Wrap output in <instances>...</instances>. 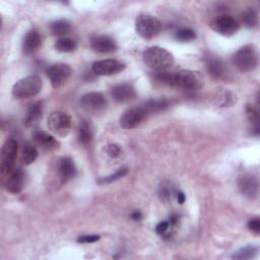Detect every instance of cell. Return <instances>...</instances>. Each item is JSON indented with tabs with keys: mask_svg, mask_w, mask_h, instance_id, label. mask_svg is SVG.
<instances>
[{
	"mask_svg": "<svg viewBox=\"0 0 260 260\" xmlns=\"http://www.w3.org/2000/svg\"><path fill=\"white\" fill-rule=\"evenodd\" d=\"M55 48L59 52L63 53H69L73 52L77 48V42L71 38H60L55 42Z\"/></svg>",
	"mask_w": 260,
	"mask_h": 260,
	"instance_id": "484cf974",
	"label": "cell"
},
{
	"mask_svg": "<svg viewBox=\"0 0 260 260\" xmlns=\"http://www.w3.org/2000/svg\"><path fill=\"white\" fill-rule=\"evenodd\" d=\"M59 174L63 183H66L76 174V168L73 159L69 156L62 157L59 161Z\"/></svg>",
	"mask_w": 260,
	"mask_h": 260,
	"instance_id": "d6986e66",
	"label": "cell"
},
{
	"mask_svg": "<svg viewBox=\"0 0 260 260\" xmlns=\"http://www.w3.org/2000/svg\"><path fill=\"white\" fill-rule=\"evenodd\" d=\"M178 220H179V216H178V214L173 213V214L170 216L169 223H170V224H172V225H175V224L178 222Z\"/></svg>",
	"mask_w": 260,
	"mask_h": 260,
	"instance_id": "ab89813d",
	"label": "cell"
},
{
	"mask_svg": "<svg viewBox=\"0 0 260 260\" xmlns=\"http://www.w3.org/2000/svg\"><path fill=\"white\" fill-rule=\"evenodd\" d=\"M71 30V24L66 19H58L51 23V31L54 36H65Z\"/></svg>",
	"mask_w": 260,
	"mask_h": 260,
	"instance_id": "4316f807",
	"label": "cell"
},
{
	"mask_svg": "<svg viewBox=\"0 0 260 260\" xmlns=\"http://www.w3.org/2000/svg\"><path fill=\"white\" fill-rule=\"evenodd\" d=\"M47 76L51 81V84L54 88L58 89L64 85V83L68 80V78L71 76L72 69L69 65L63 64V63H58L51 65L48 67L47 71Z\"/></svg>",
	"mask_w": 260,
	"mask_h": 260,
	"instance_id": "9c48e42d",
	"label": "cell"
},
{
	"mask_svg": "<svg viewBox=\"0 0 260 260\" xmlns=\"http://www.w3.org/2000/svg\"><path fill=\"white\" fill-rule=\"evenodd\" d=\"M158 194L160 196V198L164 200V201H169L171 199V196L173 194V189L170 188L169 185H162L159 187V191H158Z\"/></svg>",
	"mask_w": 260,
	"mask_h": 260,
	"instance_id": "d6a6232c",
	"label": "cell"
},
{
	"mask_svg": "<svg viewBox=\"0 0 260 260\" xmlns=\"http://www.w3.org/2000/svg\"><path fill=\"white\" fill-rule=\"evenodd\" d=\"M214 100L219 107H232L237 103V95L229 89L221 88L216 91Z\"/></svg>",
	"mask_w": 260,
	"mask_h": 260,
	"instance_id": "44dd1931",
	"label": "cell"
},
{
	"mask_svg": "<svg viewBox=\"0 0 260 260\" xmlns=\"http://www.w3.org/2000/svg\"><path fill=\"white\" fill-rule=\"evenodd\" d=\"M130 217H131L133 220L138 221V220H140V219L142 218V213H141L139 210H134V211L131 213Z\"/></svg>",
	"mask_w": 260,
	"mask_h": 260,
	"instance_id": "74e56055",
	"label": "cell"
},
{
	"mask_svg": "<svg viewBox=\"0 0 260 260\" xmlns=\"http://www.w3.org/2000/svg\"><path fill=\"white\" fill-rule=\"evenodd\" d=\"M42 46V37L37 30H29L22 41V51L25 55L36 53Z\"/></svg>",
	"mask_w": 260,
	"mask_h": 260,
	"instance_id": "e0dca14e",
	"label": "cell"
},
{
	"mask_svg": "<svg viewBox=\"0 0 260 260\" xmlns=\"http://www.w3.org/2000/svg\"><path fill=\"white\" fill-rule=\"evenodd\" d=\"M90 46L95 52L103 53V54L112 53L117 49V45L115 41L108 36L93 37L90 41Z\"/></svg>",
	"mask_w": 260,
	"mask_h": 260,
	"instance_id": "5bb4252c",
	"label": "cell"
},
{
	"mask_svg": "<svg viewBox=\"0 0 260 260\" xmlns=\"http://www.w3.org/2000/svg\"><path fill=\"white\" fill-rule=\"evenodd\" d=\"M175 38L179 41V42H191L193 40L196 39V32L191 29V28H181L179 29L176 35H175Z\"/></svg>",
	"mask_w": 260,
	"mask_h": 260,
	"instance_id": "1f68e13d",
	"label": "cell"
},
{
	"mask_svg": "<svg viewBox=\"0 0 260 260\" xmlns=\"http://www.w3.org/2000/svg\"><path fill=\"white\" fill-rule=\"evenodd\" d=\"M248 229L253 232L254 234L258 235L260 233V220H259V217H254V218H251L249 221H248Z\"/></svg>",
	"mask_w": 260,
	"mask_h": 260,
	"instance_id": "836d02e7",
	"label": "cell"
},
{
	"mask_svg": "<svg viewBox=\"0 0 260 260\" xmlns=\"http://www.w3.org/2000/svg\"><path fill=\"white\" fill-rule=\"evenodd\" d=\"M137 34L145 40H150L156 37L161 30V22L158 18L152 15H139L135 22Z\"/></svg>",
	"mask_w": 260,
	"mask_h": 260,
	"instance_id": "5b68a950",
	"label": "cell"
},
{
	"mask_svg": "<svg viewBox=\"0 0 260 260\" xmlns=\"http://www.w3.org/2000/svg\"><path fill=\"white\" fill-rule=\"evenodd\" d=\"M43 86L41 78L37 75H29L18 80L12 87V95L17 100L27 99L38 94Z\"/></svg>",
	"mask_w": 260,
	"mask_h": 260,
	"instance_id": "7a4b0ae2",
	"label": "cell"
},
{
	"mask_svg": "<svg viewBox=\"0 0 260 260\" xmlns=\"http://www.w3.org/2000/svg\"><path fill=\"white\" fill-rule=\"evenodd\" d=\"M246 113L248 120L252 124V132L254 135L258 136L260 133V127H259V114L258 111L252 107L251 105H247L246 107Z\"/></svg>",
	"mask_w": 260,
	"mask_h": 260,
	"instance_id": "f1b7e54d",
	"label": "cell"
},
{
	"mask_svg": "<svg viewBox=\"0 0 260 260\" xmlns=\"http://www.w3.org/2000/svg\"><path fill=\"white\" fill-rule=\"evenodd\" d=\"M146 112L142 107L131 108L125 111L120 118V126L123 129H133L145 118Z\"/></svg>",
	"mask_w": 260,
	"mask_h": 260,
	"instance_id": "7c38bea8",
	"label": "cell"
},
{
	"mask_svg": "<svg viewBox=\"0 0 260 260\" xmlns=\"http://www.w3.org/2000/svg\"><path fill=\"white\" fill-rule=\"evenodd\" d=\"M23 184H24V174L21 170L17 169L10 173V176L6 183V189L10 193L16 194L22 190Z\"/></svg>",
	"mask_w": 260,
	"mask_h": 260,
	"instance_id": "ac0fdd59",
	"label": "cell"
},
{
	"mask_svg": "<svg viewBox=\"0 0 260 260\" xmlns=\"http://www.w3.org/2000/svg\"><path fill=\"white\" fill-rule=\"evenodd\" d=\"M206 68L208 73L214 78H221L224 75L225 67L223 62L213 56H210L206 60Z\"/></svg>",
	"mask_w": 260,
	"mask_h": 260,
	"instance_id": "ffe728a7",
	"label": "cell"
},
{
	"mask_svg": "<svg viewBox=\"0 0 260 260\" xmlns=\"http://www.w3.org/2000/svg\"><path fill=\"white\" fill-rule=\"evenodd\" d=\"M168 107L169 101L166 99H151L148 100L144 105H142V108L146 112V114L160 112Z\"/></svg>",
	"mask_w": 260,
	"mask_h": 260,
	"instance_id": "cb8c5ba5",
	"label": "cell"
},
{
	"mask_svg": "<svg viewBox=\"0 0 260 260\" xmlns=\"http://www.w3.org/2000/svg\"><path fill=\"white\" fill-rule=\"evenodd\" d=\"M42 115H43V104L42 102H38L29 107L26 113V116L24 118V124L27 127L34 126L42 118Z\"/></svg>",
	"mask_w": 260,
	"mask_h": 260,
	"instance_id": "7402d4cb",
	"label": "cell"
},
{
	"mask_svg": "<svg viewBox=\"0 0 260 260\" xmlns=\"http://www.w3.org/2000/svg\"><path fill=\"white\" fill-rule=\"evenodd\" d=\"M99 235H83L77 239L78 243H94L100 240Z\"/></svg>",
	"mask_w": 260,
	"mask_h": 260,
	"instance_id": "d590c367",
	"label": "cell"
},
{
	"mask_svg": "<svg viewBox=\"0 0 260 260\" xmlns=\"http://www.w3.org/2000/svg\"><path fill=\"white\" fill-rule=\"evenodd\" d=\"M128 174V168H121L119 170H117L114 174L110 175V176H107V177H104V178H101L98 183L99 184H108V183H112L114 181H117L123 177H125L126 175Z\"/></svg>",
	"mask_w": 260,
	"mask_h": 260,
	"instance_id": "4dcf8cb0",
	"label": "cell"
},
{
	"mask_svg": "<svg viewBox=\"0 0 260 260\" xmlns=\"http://www.w3.org/2000/svg\"><path fill=\"white\" fill-rule=\"evenodd\" d=\"M258 252V248L256 246H245L239 250H237L236 252H234V254L232 255L233 259H237V260H246V259H251L253 257H255V255Z\"/></svg>",
	"mask_w": 260,
	"mask_h": 260,
	"instance_id": "83f0119b",
	"label": "cell"
},
{
	"mask_svg": "<svg viewBox=\"0 0 260 260\" xmlns=\"http://www.w3.org/2000/svg\"><path fill=\"white\" fill-rule=\"evenodd\" d=\"M112 98L118 103H124L132 100L136 95L134 87L130 83H120L115 85L111 90Z\"/></svg>",
	"mask_w": 260,
	"mask_h": 260,
	"instance_id": "9a60e30c",
	"label": "cell"
},
{
	"mask_svg": "<svg viewBox=\"0 0 260 260\" xmlns=\"http://www.w3.org/2000/svg\"><path fill=\"white\" fill-rule=\"evenodd\" d=\"M238 187L241 193L248 199L254 200L258 196L259 184L258 180L253 175H244L238 181Z\"/></svg>",
	"mask_w": 260,
	"mask_h": 260,
	"instance_id": "4fadbf2b",
	"label": "cell"
},
{
	"mask_svg": "<svg viewBox=\"0 0 260 260\" xmlns=\"http://www.w3.org/2000/svg\"><path fill=\"white\" fill-rule=\"evenodd\" d=\"M177 200H178L179 204H183V203L185 202V200H186V196H185V194H184L183 192L179 191V192L177 193Z\"/></svg>",
	"mask_w": 260,
	"mask_h": 260,
	"instance_id": "f35d334b",
	"label": "cell"
},
{
	"mask_svg": "<svg viewBox=\"0 0 260 260\" xmlns=\"http://www.w3.org/2000/svg\"><path fill=\"white\" fill-rule=\"evenodd\" d=\"M39 156V152L37 148L30 144V143H25L22 147L21 150V155H20V161L24 166H28L32 164L37 157Z\"/></svg>",
	"mask_w": 260,
	"mask_h": 260,
	"instance_id": "d4e9b609",
	"label": "cell"
},
{
	"mask_svg": "<svg viewBox=\"0 0 260 260\" xmlns=\"http://www.w3.org/2000/svg\"><path fill=\"white\" fill-rule=\"evenodd\" d=\"M78 141L82 145H88L92 139V128L88 121H82L78 127Z\"/></svg>",
	"mask_w": 260,
	"mask_h": 260,
	"instance_id": "603a6c76",
	"label": "cell"
},
{
	"mask_svg": "<svg viewBox=\"0 0 260 260\" xmlns=\"http://www.w3.org/2000/svg\"><path fill=\"white\" fill-rule=\"evenodd\" d=\"M144 64L153 70H164L171 67L174 63L173 55L160 47H150L143 52Z\"/></svg>",
	"mask_w": 260,
	"mask_h": 260,
	"instance_id": "6da1fadb",
	"label": "cell"
},
{
	"mask_svg": "<svg viewBox=\"0 0 260 260\" xmlns=\"http://www.w3.org/2000/svg\"><path fill=\"white\" fill-rule=\"evenodd\" d=\"M18 151V144L16 140L10 138L5 141L1 149V171L3 174H10L12 172Z\"/></svg>",
	"mask_w": 260,
	"mask_h": 260,
	"instance_id": "ba28073f",
	"label": "cell"
},
{
	"mask_svg": "<svg viewBox=\"0 0 260 260\" xmlns=\"http://www.w3.org/2000/svg\"><path fill=\"white\" fill-rule=\"evenodd\" d=\"M32 138L40 146L47 150H56L60 147V142L48 132L36 130L32 132Z\"/></svg>",
	"mask_w": 260,
	"mask_h": 260,
	"instance_id": "2e32d148",
	"label": "cell"
},
{
	"mask_svg": "<svg viewBox=\"0 0 260 260\" xmlns=\"http://www.w3.org/2000/svg\"><path fill=\"white\" fill-rule=\"evenodd\" d=\"M107 152L111 157H118L121 154V148L116 143H111L107 147Z\"/></svg>",
	"mask_w": 260,
	"mask_h": 260,
	"instance_id": "e575fe53",
	"label": "cell"
},
{
	"mask_svg": "<svg viewBox=\"0 0 260 260\" xmlns=\"http://www.w3.org/2000/svg\"><path fill=\"white\" fill-rule=\"evenodd\" d=\"M234 65L242 72L254 70L258 64V55L252 45H247L239 49L233 57Z\"/></svg>",
	"mask_w": 260,
	"mask_h": 260,
	"instance_id": "277c9868",
	"label": "cell"
},
{
	"mask_svg": "<svg viewBox=\"0 0 260 260\" xmlns=\"http://www.w3.org/2000/svg\"><path fill=\"white\" fill-rule=\"evenodd\" d=\"M125 64L116 59L100 60L92 64V72L96 75H113L123 71Z\"/></svg>",
	"mask_w": 260,
	"mask_h": 260,
	"instance_id": "8fae6325",
	"label": "cell"
},
{
	"mask_svg": "<svg viewBox=\"0 0 260 260\" xmlns=\"http://www.w3.org/2000/svg\"><path fill=\"white\" fill-rule=\"evenodd\" d=\"M80 106L87 112L99 113L106 109L107 100L101 92L92 91L85 93L81 96Z\"/></svg>",
	"mask_w": 260,
	"mask_h": 260,
	"instance_id": "30bf717a",
	"label": "cell"
},
{
	"mask_svg": "<svg viewBox=\"0 0 260 260\" xmlns=\"http://www.w3.org/2000/svg\"><path fill=\"white\" fill-rule=\"evenodd\" d=\"M203 85V77L199 71L180 70L173 73L172 86L187 90H198Z\"/></svg>",
	"mask_w": 260,
	"mask_h": 260,
	"instance_id": "3957f363",
	"label": "cell"
},
{
	"mask_svg": "<svg viewBox=\"0 0 260 260\" xmlns=\"http://www.w3.org/2000/svg\"><path fill=\"white\" fill-rule=\"evenodd\" d=\"M210 26L212 27L213 30H215L216 32L224 37H231L235 35L240 28V24L238 20L232 15H228V14L216 16L210 22Z\"/></svg>",
	"mask_w": 260,
	"mask_h": 260,
	"instance_id": "52a82bcc",
	"label": "cell"
},
{
	"mask_svg": "<svg viewBox=\"0 0 260 260\" xmlns=\"http://www.w3.org/2000/svg\"><path fill=\"white\" fill-rule=\"evenodd\" d=\"M169 225H170L169 221H160V222L157 223L156 226H155V232H156V234H158V235H165L166 232H167L168 229H169Z\"/></svg>",
	"mask_w": 260,
	"mask_h": 260,
	"instance_id": "8d00e7d4",
	"label": "cell"
},
{
	"mask_svg": "<svg viewBox=\"0 0 260 260\" xmlns=\"http://www.w3.org/2000/svg\"><path fill=\"white\" fill-rule=\"evenodd\" d=\"M49 129L59 136H66L71 128V119L68 114L57 111L53 112L47 120Z\"/></svg>",
	"mask_w": 260,
	"mask_h": 260,
	"instance_id": "8992f818",
	"label": "cell"
},
{
	"mask_svg": "<svg viewBox=\"0 0 260 260\" xmlns=\"http://www.w3.org/2000/svg\"><path fill=\"white\" fill-rule=\"evenodd\" d=\"M241 20L247 27H254L258 23V14L255 9L248 7L241 13Z\"/></svg>",
	"mask_w": 260,
	"mask_h": 260,
	"instance_id": "f546056e",
	"label": "cell"
}]
</instances>
